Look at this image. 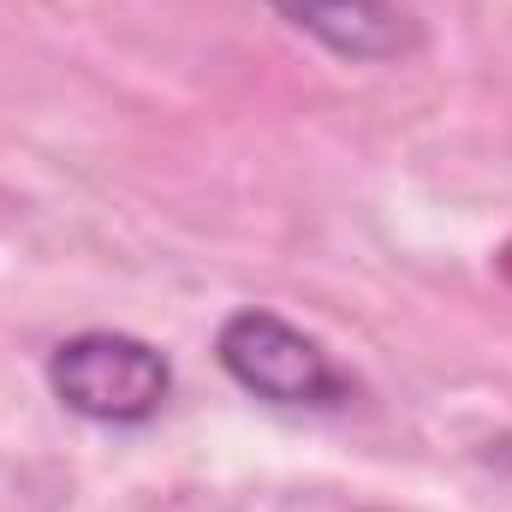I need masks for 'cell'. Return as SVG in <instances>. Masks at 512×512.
I'll list each match as a JSON object with an SVG mask.
<instances>
[{
  "label": "cell",
  "instance_id": "6da1fadb",
  "mask_svg": "<svg viewBox=\"0 0 512 512\" xmlns=\"http://www.w3.org/2000/svg\"><path fill=\"white\" fill-rule=\"evenodd\" d=\"M48 387L66 411H78L90 423H149L167 405L173 370L149 340L96 328V334H78V340L54 346Z\"/></svg>",
  "mask_w": 512,
  "mask_h": 512
},
{
  "label": "cell",
  "instance_id": "7a4b0ae2",
  "mask_svg": "<svg viewBox=\"0 0 512 512\" xmlns=\"http://www.w3.org/2000/svg\"><path fill=\"white\" fill-rule=\"evenodd\" d=\"M215 352H221V370L268 405L322 411L346 399V376L334 370V358L274 310H233L215 334Z\"/></svg>",
  "mask_w": 512,
  "mask_h": 512
},
{
  "label": "cell",
  "instance_id": "3957f363",
  "mask_svg": "<svg viewBox=\"0 0 512 512\" xmlns=\"http://www.w3.org/2000/svg\"><path fill=\"white\" fill-rule=\"evenodd\" d=\"M292 30L346 60H399L417 48V24L399 0H268Z\"/></svg>",
  "mask_w": 512,
  "mask_h": 512
}]
</instances>
